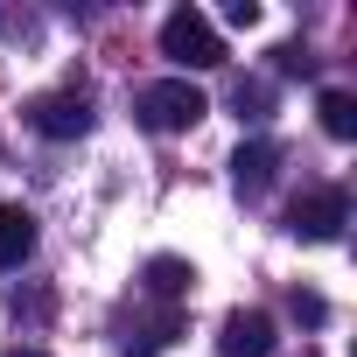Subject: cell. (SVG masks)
I'll return each instance as SVG.
<instances>
[{
    "label": "cell",
    "instance_id": "obj_1",
    "mask_svg": "<svg viewBox=\"0 0 357 357\" xmlns=\"http://www.w3.org/2000/svg\"><path fill=\"white\" fill-rule=\"evenodd\" d=\"M204 112H211V98H204L190 77H161V84H140V91H133V119H140L147 133H190Z\"/></svg>",
    "mask_w": 357,
    "mask_h": 357
},
{
    "label": "cell",
    "instance_id": "obj_2",
    "mask_svg": "<svg viewBox=\"0 0 357 357\" xmlns=\"http://www.w3.org/2000/svg\"><path fill=\"white\" fill-rule=\"evenodd\" d=\"M161 56H168L175 70H218V63H225V36L211 29L204 8H175V15L161 22Z\"/></svg>",
    "mask_w": 357,
    "mask_h": 357
},
{
    "label": "cell",
    "instance_id": "obj_3",
    "mask_svg": "<svg viewBox=\"0 0 357 357\" xmlns=\"http://www.w3.org/2000/svg\"><path fill=\"white\" fill-rule=\"evenodd\" d=\"M343 225H350V197H343V190H315V197H301V204L287 211V231L308 238V245L343 238Z\"/></svg>",
    "mask_w": 357,
    "mask_h": 357
},
{
    "label": "cell",
    "instance_id": "obj_4",
    "mask_svg": "<svg viewBox=\"0 0 357 357\" xmlns=\"http://www.w3.org/2000/svg\"><path fill=\"white\" fill-rule=\"evenodd\" d=\"M273 315L266 308H231L218 329V357H273Z\"/></svg>",
    "mask_w": 357,
    "mask_h": 357
},
{
    "label": "cell",
    "instance_id": "obj_5",
    "mask_svg": "<svg viewBox=\"0 0 357 357\" xmlns=\"http://www.w3.org/2000/svg\"><path fill=\"white\" fill-rule=\"evenodd\" d=\"M29 126L50 140H77V133H91V105H84V91H50L29 105Z\"/></svg>",
    "mask_w": 357,
    "mask_h": 357
},
{
    "label": "cell",
    "instance_id": "obj_6",
    "mask_svg": "<svg viewBox=\"0 0 357 357\" xmlns=\"http://www.w3.org/2000/svg\"><path fill=\"white\" fill-rule=\"evenodd\" d=\"M29 252H36V218L22 204H0V273H15Z\"/></svg>",
    "mask_w": 357,
    "mask_h": 357
},
{
    "label": "cell",
    "instance_id": "obj_7",
    "mask_svg": "<svg viewBox=\"0 0 357 357\" xmlns=\"http://www.w3.org/2000/svg\"><path fill=\"white\" fill-rule=\"evenodd\" d=\"M190 287H197V266H190V259H147V294L183 301Z\"/></svg>",
    "mask_w": 357,
    "mask_h": 357
},
{
    "label": "cell",
    "instance_id": "obj_8",
    "mask_svg": "<svg viewBox=\"0 0 357 357\" xmlns=\"http://www.w3.org/2000/svg\"><path fill=\"white\" fill-rule=\"evenodd\" d=\"M231 175H238V190H252V197H259V190L273 183V147H266V140L238 147V154H231Z\"/></svg>",
    "mask_w": 357,
    "mask_h": 357
},
{
    "label": "cell",
    "instance_id": "obj_9",
    "mask_svg": "<svg viewBox=\"0 0 357 357\" xmlns=\"http://www.w3.org/2000/svg\"><path fill=\"white\" fill-rule=\"evenodd\" d=\"M315 112H322V133H329V140H357V98H350V91H322Z\"/></svg>",
    "mask_w": 357,
    "mask_h": 357
},
{
    "label": "cell",
    "instance_id": "obj_10",
    "mask_svg": "<svg viewBox=\"0 0 357 357\" xmlns=\"http://www.w3.org/2000/svg\"><path fill=\"white\" fill-rule=\"evenodd\" d=\"M231 105H238V119H266L273 91H266V84H238V91H231Z\"/></svg>",
    "mask_w": 357,
    "mask_h": 357
},
{
    "label": "cell",
    "instance_id": "obj_11",
    "mask_svg": "<svg viewBox=\"0 0 357 357\" xmlns=\"http://www.w3.org/2000/svg\"><path fill=\"white\" fill-rule=\"evenodd\" d=\"M225 22H231V29H259V0H231Z\"/></svg>",
    "mask_w": 357,
    "mask_h": 357
},
{
    "label": "cell",
    "instance_id": "obj_12",
    "mask_svg": "<svg viewBox=\"0 0 357 357\" xmlns=\"http://www.w3.org/2000/svg\"><path fill=\"white\" fill-rule=\"evenodd\" d=\"M294 315H301V322H322L329 308H322V294H308V287H294Z\"/></svg>",
    "mask_w": 357,
    "mask_h": 357
},
{
    "label": "cell",
    "instance_id": "obj_13",
    "mask_svg": "<svg viewBox=\"0 0 357 357\" xmlns=\"http://www.w3.org/2000/svg\"><path fill=\"white\" fill-rule=\"evenodd\" d=\"M273 56H280V70H308V63H315V56H308V50H294V43H287V50H273Z\"/></svg>",
    "mask_w": 357,
    "mask_h": 357
},
{
    "label": "cell",
    "instance_id": "obj_14",
    "mask_svg": "<svg viewBox=\"0 0 357 357\" xmlns=\"http://www.w3.org/2000/svg\"><path fill=\"white\" fill-rule=\"evenodd\" d=\"M8 357H50V350H8Z\"/></svg>",
    "mask_w": 357,
    "mask_h": 357
}]
</instances>
